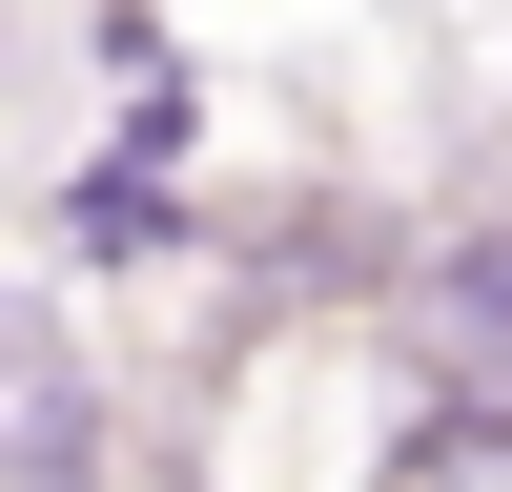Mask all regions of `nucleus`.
Wrapping results in <instances>:
<instances>
[{"label":"nucleus","instance_id":"obj_1","mask_svg":"<svg viewBox=\"0 0 512 492\" xmlns=\"http://www.w3.org/2000/svg\"><path fill=\"white\" fill-rule=\"evenodd\" d=\"M103 472V390L41 308H0V492H82Z\"/></svg>","mask_w":512,"mask_h":492}]
</instances>
